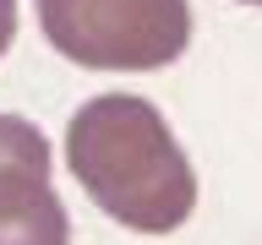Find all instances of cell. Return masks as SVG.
Segmentation results:
<instances>
[{"instance_id": "7a4b0ae2", "label": "cell", "mask_w": 262, "mask_h": 245, "mask_svg": "<svg viewBox=\"0 0 262 245\" xmlns=\"http://www.w3.org/2000/svg\"><path fill=\"white\" fill-rule=\"evenodd\" d=\"M38 28L71 65L159 71L191 44L186 0H38Z\"/></svg>"}, {"instance_id": "3957f363", "label": "cell", "mask_w": 262, "mask_h": 245, "mask_svg": "<svg viewBox=\"0 0 262 245\" xmlns=\"http://www.w3.org/2000/svg\"><path fill=\"white\" fill-rule=\"evenodd\" d=\"M0 245H71V218L49 185V142L22 114H0Z\"/></svg>"}, {"instance_id": "6da1fadb", "label": "cell", "mask_w": 262, "mask_h": 245, "mask_svg": "<svg viewBox=\"0 0 262 245\" xmlns=\"http://www.w3.org/2000/svg\"><path fill=\"white\" fill-rule=\"evenodd\" d=\"M66 163L82 191L137 234H169L196 207L191 158L137 93L88 98L66 126Z\"/></svg>"}, {"instance_id": "5b68a950", "label": "cell", "mask_w": 262, "mask_h": 245, "mask_svg": "<svg viewBox=\"0 0 262 245\" xmlns=\"http://www.w3.org/2000/svg\"><path fill=\"white\" fill-rule=\"evenodd\" d=\"M241 6H262V0H241Z\"/></svg>"}, {"instance_id": "277c9868", "label": "cell", "mask_w": 262, "mask_h": 245, "mask_svg": "<svg viewBox=\"0 0 262 245\" xmlns=\"http://www.w3.org/2000/svg\"><path fill=\"white\" fill-rule=\"evenodd\" d=\"M11 38H16V0H0V55L11 49Z\"/></svg>"}]
</instances>
